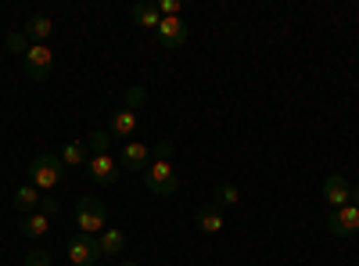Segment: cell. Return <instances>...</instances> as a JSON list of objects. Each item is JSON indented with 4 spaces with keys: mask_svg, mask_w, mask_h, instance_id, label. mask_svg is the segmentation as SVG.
Here are the masks:
<instances>
[{
    "mask_svg": "<svg viewBox=\"0 0 359 266\" xmlns=\"http://www.w3.org/2000/svg\"><path fill=\"white\" fill-rule=\"evenodd\" d=\"M62 159L57 155H36L33 162H29V184H33L36 191H54L57 180H62Z\"/></svg>",
    "mask_w": 359,
    "mask_h": 266,
    "instance_id": "6da1fadb",
    "label": "cell"
},
{
    "mask_svg": "<svg viewBox=\"0 0 359 266\" xmlns=\"http://www.w3.org/2000/svg\"><path fill=\"white\" fill-rule=\"evenodd\" d=\"M144 184H147V191L158 194V198H172L180 191V176H176L172 162H151L144 169Z\"/></svg>",
    "mask_w": 359,
    "mask_h": 266,
    "instance_id": "7a4b0ae2",
    "label": "cell"
},
{
    "mask_svg": "<svg viewBox=\"0 0 359 266\" xmlns=\"http://www.w3.org/2000/svg\"><path fill=\"white\" fill-rule=\"evenodd\" d=\"M104 220H108L104 201L79 198V205H76V227H79V234H101L104 230Z\"/></svg>",
    "mask_w": 359,
    "mask_h": 266,
    "instance_id": "3957f363",
    "label": "cell"
},
{
    "mask_svg": "<svg viewBox=\"0 0 359 266\" xmlns=\"http://www.w3.org/2000/svg\"><path fill=\"white\" fill-rule=\"evenodd\" d=\"M69 259H72V266H97V259H104V255H101V245L94 234H72Z\"/></svg>",
    "mask_w": 359,
    "mask_h": 266,
    "instance_id": "277c9868",
    "label": "cell"
},
{
    "mask_svg": "<svg viewBox=\"0 0 359 266\" xmlns=\"http://www.w3.org/2000/svg\"><path fill=\"white\" fill-rule=\"evenodd\" d=\"M50 65H54V54H50L47 44H33V47L25 51V58H22L25 76H29V79H36V83L50 76Z\"/></svg>",
    "mask_w": 359,
    "mask_h": 266,
    "instance_id": "5b68a950",
    "label": "cell"
},
{
    "mask_svg": "<svg viewBox=\"0 0 359 266\" xmlns=\"http://www.w3.org/2000/svg\"><path fill=\"white\" fill-rule=\"evenodd\" d=\"M86 176L101 187H111L118 180V159L115 155H90L86 159Z\"/></svg>",
    "mask_w": 359,
    "mask_h": 266,
    "instance_id": "8992f818",
    "label": "cell"
},
{
    "mask_svg": "<svg viewBox=\"0 0 359 266\" xmlns=\"http://www.w3.org/2000/svg\"><path fill=\"white\" fill-rule=\"evenodd\" d=\"M327 230H331L334 238H352V234L359 230V209L355 205H341V209H334L331 216H327Z\"/></svg>",
    "mask_w": 359,
    "mask_h": 266,
    "instance_id": "52a82bcc",
    "label": "cell"
},
{
    "mask_svg": "<svg viewBox=\"0 0 359 266\" xmlns=\"http://www.w3.org/2000/svg\"><path fill=\"white\" fill-rule=\"evenodd\" d=\"M118 166L133 169V173H144L147 166H151V144L126 140V144H123V155H118Z\"/></svg>",
    "mask_w": 359,
    "mask_h": 266,
    "instance_id": "ba28073f",
    "label": "cell"
},
{
    "mask_svg": "<svg viewBox=\"0 0 359 266\" xmlns=\"http://www.w3.org/2000/svg\"><path fill=\"white\" fill-rule=\"evenodd\" d=\"M323 201L331 205V209H341V205L352 201V187H348V180H345L341 173H331L323 180Z\"/></svg>",
    "mask_w": 359,
    "mask_h": 266,
    "instance_id": "9c48e42d",
    "label": "cell"
},
{
    "mask_svg": "<svg viewBox=\"0 0 359 266\" xmlns=\"http://www.w3.org/2000/svg\"><path fill=\"white\" fill-rule=\"evenodd\" d=\"M155 33H158L162 47L176 51V47H184V44H187V22H184V18H162Z\"/></svg>",
    "mask_w": 359,
    "mask_h": 266,
    "instance_id": "30bf717a",
    "label": "cell"
},
{
    "mask_svg": "<svg viewBox=\"0 0 359 266\" xmlns=\"http://www.w3.org/2000/svg\"><path fill=\"white\" fill-rule=\"evenodd\" d=\"M133 130H137V112H130V108L111 112V123H108V133H111V137L130 140V137H133Z\"/></svg>",
    "mask_w": 359,
    "mask_h": 266,
    "instance_id": "8fae6325",
    "label": "cell"
},
{
    "mask_svg": "<svg viewBox=\"0 0 359 266\" xmlns=\"http://www.w3.org/2000/svg\"><path fill=\"white\" fill-rule=\"evenodd\" d=\"M97 245H101V255L104 259H118V255H123V248H126V234L123 230H101Z\"/></svg>",
    "mask_w": 359,
    "mask_h": 266,
    "instance_id": "7c38bea8",
    "label": "cell"
},
{
    "mask_svg": "<svg viewBox=\"0 0 359 266\" xmlns=\"http://www.w3.org/2000/svg\"><path fill=\"white\" fill-rule=\"evenodd\" d=\"M40 198H43V194H40L33 184H25V187L15 191V209H18L22 216H33V213L40 209Z\"/></svg>",
    "mask_w": 359,
    "mask_h": 266,
    "instance_id": "4fadbf2b",
    "label": "cell"
},
{
    "mask_svg": "<svg viewBox=\"0 0 359 266\" xmlns=\"http://www.w3.org/2000/svg\"><path fill=\"white\" fill-rule=\"evenodd\" d=\"M22 33H25L29 40H33V44H43V40L54 33V22H50L47 15H33V18L25 22V29H22Z\"/></svg>",
    "mask_w": 359,
    "mask_h": 266,
    "instance_id": "5bb4252c",
    "label": "cell"
},
{
    "mask_svg": "<svg viewBox=\"0 0 359 266\" xmlns=\"http://www.w3.org/2000/svg\"><path fill=\"white\" fill-rule=\"evenodd\" d=\"M194 220H198V230H205V234H219L223 230V213L216 209V205H201Z\"/></svg>",
    "mask_w": 359,
    "mask_h": 266,
    "instance_id": "9a60e30c",
    "label": "cell"
},
{
    "mask_svg": "<svg viewBox=\"0 0 359 266\" xmlns=\"http://www.w3.org/2000/svg\"><path fill=\"white\" fill-rule=\"evenodd\" d=\"M133 22L140 29H158V22H162L158 4H133Z\"/></svg>",
    "mask_w": 359,
    "mask_h": 266,
    "instance_id": "2e32d148",
    "label": "cell"
},
{
    "mask_svg": "<svg viewBox=\"0 0 359 266\" xmlns=\"http://www.w3.org/2000/svg\"><path fill=\"white\" fill-rule=\"evenodd\" d=\"M62 166H69V169H86V140L65 144V152H62Z\"/></svg>",
    "mask_w": 359,
    "mask_h": 266,
    "instance_id": "e0dca14e",
    "label": "cell"
},
{
    "mask_svg": "<svg viewBox=\"0 0 359 266\" xmlns=\"http://www.w3.org/2000/svg\"><path fill=\"white\" fill-rule=\"evenodd\" d=\"M47 230H50V216H43V213H33V216L22 220V234H25V238H43Z\"/></svg>",
    "mask_w": 359,
    "mask_h": 266,
    "instance_id": "ac0fdd59",
    "label": "cell"
},
{
    "mask_svg": "<svg viewBox=\"0 0 359 266\" xmlns=\"http://www.w3.org/2000/svg\"><path fill=\"white\" fill-rule=\"evenodd\" d=\"M108 147H111V133L108 130H94L86 137V152L90 155H108Z\"/></svg>",
    "mask_w": 359,
    "mask_h": 266,
    "instance_id": "d6986e66",
    "label": "cell"
},
{
    "mask_svg": "<svg viewBox=\"0 0 359 266\" xmlns=\"http://www.w3.org/2000/svg\"><path fill=\"white\" fill-rule=\"evenodd\" d=\"M144 101H147V91H144V86H126V94H123V108L137 112Z\"/></svg>",
    "mask_w": 359,
    "mask_h": 266,
    "instance_id": "ffe728a7",
    "label": "cell"
},
{
    "mask_svg": "<svg viewBox=\"0 0 359 266\" xmlns=\"http://www.w3.org/2000/svg\"><path fill=\"white\" fill-rule=\"evenodd\" d=\"M216 201L219 205H237V201H241V191H237L233 184H219L216 187Z\"/></svg>",
    "mask_w": 359,
    "mask_h": 266,
    "instance_id": "44dd1931",
    "label": "cell"
},
{
    "mask_svg": "<svg viewBox=\"0 0 359 266\" xmlns=\"http://www.w3.org/2000/svg\"><path fill=\"white\" fill-rule=\"evenodd\" d=\"M29 47H33V44H29V36H25V33H11V36H8V51H15V54H22V58H25V51H29Z\"/></svg>",
    "mask_w": 359,
    "mask_h": 266,
    "instance_id": "7402d4cb",
    "label": "cell"
},
{
    "mask_svg": "<svg viewBox=\"0 0 359 266\" xmlns=\"http://www.w3.org/2000/svg\"><path fill=\"white\" fill-rule=\"evenodd\" d=\"M169 159H172V144L169 140H158L151 147V162H169Z\"/></svg>",
    "mask_w": 359,
    "mask_h": 266,
    "instance_id": "603a6c76",
    "label": "cell"
},
{
    "mask_svg": "<svg viewBox=\"0 0 359 266\" xmlns=\"http://www.w3.org/2000/svg\"><path fill=\"white\" fill-rule=\"evenodd\" d=\"M25 266H50V252H43V248H33L25 255Z\"/></svg>",
    "mask_w": 359,
    "mask_h": 266,
    "instance_id": "cb8c5ba5",
    "label": "cell"
},
{
    "mask_svg": "<svg viewBox=\"0 0 359 266\" xmlns=\"http://www.w3.org/2000/svg\"><path fill=\"white\" fill-rule=\"evenodd\" d=\"M57 209H62V205H57V198H54V194H43V198H40V209H36V213H43V216H54Z\"/></svg>",
    "mask_w": 359,
    "mask_h": 266,
    "instance_id": "d4e9b609",
    "label": "cell"
},
{
    "mask_svg": "<svg viewBox=\"0 0 359 266\" xmlns=\"http://www.w3.org/2000/svg\"><path fill=\"white\" fill-rule=\"evenodd\" d=\"M348 205H355V209H359V184L352 187V201H348Z\"/></svg>",
    "mask_w": 359,
    "mask_h": 266,
    "instance_id": "484cf974",
    "label": "cell"
},
{
    "mask_svg": "<svg viewBox=\"0 0 359 266\" xmlns=\"http://www.w3.org/2000/svg\"><path fill=\"white\" fill-rule=\"evenodd\" d=\"M123 266H137V262H123Z\"/></svg>",
    "mask_w": 359,
    "mask_h": 266,
    "instance_id": "4316f807",
    "label": "cell"
}]
</instances>
